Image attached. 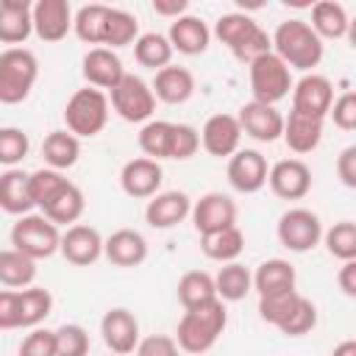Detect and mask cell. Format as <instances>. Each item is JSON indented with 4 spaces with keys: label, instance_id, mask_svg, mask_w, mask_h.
Returning a JSON list of instances; mask_svg holds the SVG:
<instances>
[{
    "label": "cell",
    "instance_id": "53",
    "mask_svg": "<svg viewBox=\"0 0 356 356\" xmlns=\"http://www.w3.org/2000/svg\"><path fill=\"white\" fill-rule=\"evenodd\" d=\"M337 175L348 189H356V145H348L337 159Z\"/></svg>",
    "mask_w": 356,
    "mask_h": 356
},
{
    "label": "cell",
    "instance_id": "19",
    "mask_svg": "<svg viewBox=\"0 0 356 356\" xmlns=\"http://www.w3.org/2000/svg\"><path fill=\"white\" fill-rule=\"evenodd\" d=\"M189 211H192V197L186 192L170 189V192H159L147 200L145 220L150 228L167 231V228H175L178 222H184L189 217Z\"/></svg>",
    "mask_w": 356,
    "mask_h": 356
},
{
    "label": "cell",
    "instance_id": "26",
    "mask_svg": "<svg viewBox=\"0 0 356 356\" xmlns=\"http://www.w3.org/2000/svg\"><path fill=\"white\" fill-rule=\"evenodd\" d=\"M286 147L292 153H312L320 139H323V120H314V117H306V114H298V111H289V117H284V131H281Z\"/></svg>",
    "mask_w": 356,
    "mask_h": 356
},
{
    "label": "cell",
    "instance_id": "37",
    "mask_svg": "<svg viewBox=\"0 0 356 356\" xmlns=\"http://www.w3.org/2000/svg\"><path fill=\"white\" fill-rule=\"evenodd\" d=\"M256 28H259L256 19H250V17L242 14V11H231V14H222V17L214 22V36L234 53L245 39H250V36L256 33Z\"/></svg>",
    "mask_w": 356,
    "mask_h": 356
},
{
    "label": "cell",
    "instance_id": "45",
    "mask_svg": "<svg viewBox=\"0 0 356 356\" xmlns=\"http://www.w3.org/2000/svg\"><path fill=\"white\" fill-rule=\"evenodd\" d=\"M28 150H31V139L22 128H14V125L0 128V164L11 170L28 156Z\"/></svg>",
    "mask_w": 356,
    "mask_h": 356
},
{
    "label": "cell",
    "instance_id": "13",
    "mask_svg": "<svg viewBox=\"0 0 356 356\" xmlns=\"http://www.w3.org/2000/svg\"><path fill=\"white\" fill-rule=\"evenodd\" d=\"M100 334H103V342L111 353L128 356L139 345V320L134 317V312H128L122 306L108 309L100 320Z\"/></svg>",
    "mask_w": 356,
    "mask_h": 356
},
{
    "label": "cell",
    "instance_id": "41",
    "mask_svg": "<svg viewBox=\"0 0 356 356\" xmlns=\"http://www.w3.org/2000/svg\"><path fill=\"white\" fill-rule=\"evenodd\" d=\"M323 242L334 259L353 261L356 259V222H350V220L334 222L328 231H323Z\"/></svg>",
    "mask_w": 356,
    "mask_h": 356
},
{
    "label": "cell",
    "instance_id": "4",
    "mask_svg": "<svg viewBox=\"0 0 356 356\" xmlns=\"http://www.w3.org/2000/svg\"><path fill=\"white\" fill-rule=\"evenodd\" d=\"M64 122H67V131L78 139L97 136L108 122V97H106V92L92 89V86L75 89L72 97L64 106Z\"/></svg>",
    "mask_w": 356,
    "mask_h": 356
},
{
    "label": "cell",
    "instance_id": "49",
    "mask_svg": "<svg viewBox=\"0 0 356 356\" xmlns=\"http://www.w3.org/2000/svg\"><path fill=\"white\" fill-rule=\"evenodd\" d=\"M328 114H331V120H334L337 128L353 131L356 128V92H342L339 97H334Z\"/></svg>",
    "mask_w": 356,
    "mask_h": 356
},
{
    "label": "cell",
    "instance_id": "8",
    "mask_svg": "<svg viewBox=\"0 0 356 356\" xmlns=\"http://www.w3.org/2000/svg\"><path fill=\"white\" fill-rule=\"evenodd\" d=\"M275 234H278V242L286 250L306 253L314 245H320V239H323V222L309 209H289V211H284L278 217Z\"/></svg>",
    "mask_w": 356,
    "mask_h": 356
},
{
    "label": "cell",
    "instance_id": "27",
    "mask_svg": "<svg viewBox=\"0 0 356 356\" xmlns=\"http://www.w3.org/2000/svg\"><path fill=\"white\" fill-rule=\"evenodd\" d=\"M253 289L259 292V298L295 289V267L286 259H267V261H261L256 267V273H253Z\"/></svg>",
    "mask_w": 356,
    "mask_h": 356
},
{
    "label": "cell",
    "instance_id": "55",
    "mask_svg": "<svg viewBox=\"0 0 356 356\" xmlns=\"http://www.w3.org/2000/svg\"><path fill=\"white\" fill-rule=\"evenodd\" d=\"M189 8L186 0H153V11L161 14V17H170V19H178L184 17V11Z\"/></svg>",
    "mask_w": 356,
    "mask_h": 356
},
{
    "label": "cell",
    "instance_id": "20",
    "mask_svg": "<svg viewBox=\"0 0 356 356\" xmlns=\"http://www.w3.org/2000/svg\"><path fill=\"white\" fill-rule=\"evenodd\" d=\"M81 72H83V78H86V83L92 89H100V92L108 89L111 92L122 81L125 67H122V61H120V56L114 50H108V47H92L83 56V61H81Z\"/></svg>",
    "mask_w": 356,
    "mask_h": 356
},
{
    "label": "cell",
    "instance_id": "11",
    "mask_svg": "<svg viewBox=\"0 0 356 356\" xmlns=\"http://www.w3.org/2000/svg\"><path fill=\"white\" fill-rule=\"evenodd\" d=\"M267 184L281 200H300L312 189V170L300 159H281L270 167Z\"/></svg>",
    "mask_w": 356,
    "mask_h": 356
},
{
    "label": "cell",
    "instance_id": "10",
    "mask_svg": "<svg viewBox=\"0 0 356 356\" xmlns=\"http://www.w3.org/2000/svg\"><path fill=\"white\" fill-rule=\"evenodd\" d=\"M331 103H334V83L325 75L306 72L298 83H292V111L314 120H325Z\"/></svg>",
    "mask_w": 356,
    "mask_h": 356
},
{
    "label": "cell",
    "instance_id": "56",
    "mask_svg": "<svg viewBox=\"0 0 356 356\" xmlns=\"http://www.w3.org/2000/svg\"><path fill=\"white\" fill-rule=\"evenodd\" d=\"M331 356H356V342H353V339L339 342V345L331 350Z\"/></svg>",
    "mask_w": 356,
    "mask_h": 356
},
{
    "label": "cell",
    "instance_id": "57",
    "mask_svg": "<svg viewBox=\"0 0 356 356\" xmlns=\"http://www.w3.org/2000/svg\"><path fill=\"white\" fill-rule=\"evenodd\" d=\"M111 356H117V353H111Z\"/></svg>",
    "mask_w": 356,
    "mask_h": 356
},
{
    "label": "cell",
    "instance_id": "22",
    "mask_svg": "<svg viewBox=\"0 0 356 356\" xmlns=\"http://www.w3.org/2000/svg\"><path fill=\"white\" fill-rule=\"evenodd\" d=\"M103 256L117 267H139L147 259V239L134 228H120L103 239Z\"/></svg>",
    "mask_w": 356,
    "mask_h": 356
},
{
    "label": "cell",
    "instance_id": "52",
    "mask_svg": "<svg viewBox=\"0 0 356 356\" xmlns=\"http://www.w3.org/2000/svg\"><path fill=\"white\" fill-rule=\"evenodd\" d=\"M19 328V292L0 289V331Z\"/></svg>",
    "mask_w": 356,
    "mask_h": 356
},
{
    "label": "cell",
    "instance_id": "5",
    "mask_svg": "<svg viewBox=\"0 0 356 356\" xmlns=\"http://www.w3.org/2000/svg\"><path fill=\"white\" fill-rule=\"evenodd\" d=\"M61 242V231L58 225H53L44 214L31 211L17 217V222L11 225V245L14 250L25 253L28 259L39 261V259H50L58 250Z\"/></svg>",
    "mask_w": 356,
    "mask_h": 356
},
{
    "label": "cell",
    "instance_id": "34",
    "mask_svg": "<svg viewBox=\"0 0 356 356\" xmlns=\"http://www.w3.org/2000/svg\"><path fill=\"white\" fill-rule=\"evenodd\" d=\"M36 278V261L19 250H0V284L8 289H25Z\"/></svg>",
    "mask_w": 356,
    "mask_h": 356
},
{
    "label": "cell",
    "instance_id": "54",
    "mask_svg": "<svg viewBox=\"0 0 356 356\" xmlns=\"http://www.w3.org/2000/svg\"><path fill=\"white\" fill-rule=\"evenodd\" d=\"M337 281H339V289H342L348 298H356V259H353V261H342Z\"/></svg>",
    "mask_w": 356,
    "mask_h": 356
},
{
    "label": "cell",
    "instance_id": "40",
    "mask_svg": "<svg viewBox=\"0 0 356 356\" xmlns=\"http://www.w3.org/2000/svg\"><path fill=\"white\" fill-rule=\"evenodd\" d=\"M170 139H172V122L167 120H147L139 131V147L145 159H170Z\"/></svg>",
    "mask_w": 356,
    "mask_h": 356
},
{
    "label": "cell",
    "instance_id": "38",
    "mask_svg": "<svg viewBox=\"0 0 356 356\" xmlns=\"http://www.w3.org/2000/svg\"><path fill=\"white\" fill-rule=\"evenodd\" d=\"M53 312V295L44 286L19 289V328H36Z\"/></svg>",
    "mask_w": 356,
    "mask_h": 356
},
{
    "label": "cell",
    "instance_id": "2",
    "mask_svg": "<svg viewBox=\"0 0 356 356\" xmlns=\"http://www.w3.org/2000/svg\"><path fill=\"white\" fill-rule=\"evenodd\" d=\"M273 53L289 67L309 72L323 61V39L312 31L306 19H284L270 36Z\"/></svg>",
    "mask_w": 356,
    "mask_h": 356
},
{
    "label": "cell",
    "instance_id": "48",
    "mask_svg": "<svg viewBox=\"0 0 356 356\" xmlns=\"http://www.w3.org/2000/svg\"><path fill=\"white\" fill-rule=\"evenodd\" d=\"M17 356H56V334L47 328H33L19 342Z\"/></svg>",
    "mask_w": 356,
    "mask_h": 356
},
{
    "label": "cell",
    "instance_id": "46",
    "mask_svg": "<svg viewBox=\"0 0 356 356\" xmlns=\"http://www.w3.org/2000/svg\"><path fill=\"white\" fill-rule=\"evenodd\" d=\"M314 325H317V306H314L309 298L300 295V300L295 303L292 314L284 320V325H281L278 331L286 334V337H303V334H309Z\"/></svg>",
    "mask_w": 356,
    "mask_h": 356
},
{
    "label": "cell",
    "instance_id": "50",
    "mask_svg": "<svg viewBox=\"0 0 356 356\" xmlns=\"http://www.w3.org/2000/svg\"><path fill=\"white\" fill-rule=\"evenodd\" d=\"M270 50H273V42H270L267 31L259 25V28H256V33H253L250 39H245V42L234 50V58H236V61H242V64H253L259 56H264V53H270Z\"/></svg>",
    "mask_w": 356,
    "mask_h": 356
},
{
    "label": "cell",
    "instance_id": "6",
    "mask_svg": "<svg viewBox=\"0 0 356 356\" xmlns=\"http://www.w3.org/2000/svg\"><path fill=\"white\" fill-rule=\"evenodd\" d=\"M250 67V92L256 103H267L275 106L278 100H284L292 89V72L289 67L270 50L264 56H259Z\"/></svg>",
    "mask_w": 356,
    "mask_h": 356
},
{
    "label": "cell",
    "instance_id": "36",
    "mask_svg": "<svg viewBox=\"0 0 356 356\" xmlns=\"http://www.w3.org/2000/svg\"><path fill=\"white\" fill-rule=\"evenodd\" d=\"M134 56H136V61H139L142 67L159 72L161 67H167V64L172 61V44L167 42L164 33H156V31L139 33L136 42H134Z\"/></svg>",
    "mask_w": 356,
    "mask_h": 356
},
{
    "label": "cell",
    "instance_id": "23",
    "mask_svg": "<svg viewBox=\"0 0 356 356\" xmlns=\"http://www.w3.org/2000/svg\"><path fill=\"white\" fill-rule=\"evenodd\" d=\"M150 89H153L156 100L170 103V106H178V103H186L195 95V75L186 67L167 64V67H161L156 72Z\"/></svg>",
    "mask_w": 356,
    "mask_h": 356
},
{
    "label": "cell",
    "instance_id": "15",
    "mask_svg": "<svg viewBox=\"0 0 356 356\" xmlns=\"http://www.w3.org/2000/svg\"><path fill=\"white\" fill-rule=\"evenodd\" d=\"M200 134V145L209 156H234L239 150V142H242V128H239V120L234 114H211L203 128L197 131Z\"/></svg>",
    "mask_w": 356,
    "mask_h": 356
},
{
    "label": "cell",
    "instance_id": "18",
    "mask_svg": "<svg viewBox=\"0 0 356 356\" xmlns=\"http://www.w3.org/2000/svg\"><path fill=\"white\" fill-rule=\"evenodd\" d=\"M239 120V128L242 134L253 136L256 142H275L281 139V131H284V114L275 108V106H267V103H245L236 114Z\"/></svg>",
    "mask_w": 356,
    "mask_h": 356
},
{
    "label": "cell",
    "instance_id": "12",
    "mask_svg": "<svg viewBox=\"0 0 356 356\" xmlns=\"http://www.w3.org/2000/svg\"><path fill=\"white\" fill-rule=\"evenodd\" d=\"M61 256L75 264V267H89L103 256V236L97 228L86 225V222H75L61 234L58 242Z\"/></svg>",
    "mask_w": 356,
    "mask_h": 356
},
{
    "label": "cell",
    "instance_id": "9",
    "mask_svg": "<svg viewBox=\"0 0 356 356\" xmlns=\"http://www.w3.org/2000/svg\"><path fill=\"white\" fill-rule=\"evenodd\" d=\"M189 217H192L197 234L209 236V234L236 225V203L222 192H206V195H200V200L192 203Z\"/></svg>",
    "mask_w": 356,
    "mask_h": 356
},
{
    "label": "cell",
    "instance_id": "3",
    "mask_svg": "<svg viewBox=\"0 0 356 356\" xmlns=\"http://www.w3.org/2000/svg\"><path fill=\"white\" fill-rule=\"evenodd\" d=\"M39 78V61L28 47H8L0 53V103H22Z\"/></svg>",
    "mask_w": 356,
    "mask_h": 356
},
{
    "label": "cell",
    "instance_id": "1",
    "mask_svg": "<svg viewBox=\"0 0 356 356\" xmlns=\"http://www.w3.org/2000/svg\"><path fill=\"white\" fill-rule=\"evenodd\" d=\"M225 325H228L225 303L220 298H214L203 306H192L184 312V317L178 320V328H175V342L186 353H206L214 348V342L220 339Z\"/></svg>",
    "mask_w": 356,
    "mask_h": 356
},
{
    "label": "cell",
    "instance_id": "30",
    "mask_svg": "<svg viewBox=\"0 0 356 356\" xmlns=\"http://www.w3.org/2000/svg\"><path fill=\"white\" fill-rule=\"evenodd\" d=\"M312 31L320 39H342L348 33V11L337 0H320L312 6Z\"/></svg>",
    "mask_w": 356,
    "mask_h": 356
},
{
    "label": "cell",
    "instance_id": "33",
    "mask_svg": "<svg viewBox=\"0 0 356 356\" xmlns=\"http://www.w3.org/2000/svg\"><path fill=\"white\" fill-rule=\"evenodd\" d=\"M108 8L106 3H86L78 8V14L72 17V28L75 36L86 44H97L103 47V33H106V19H108Z\"/></svg>",
    "mask_w": 356,
    "mask_h": 356
},
{
    "label": "cell",
    "instance_id": "35",
    "mask_svg": "<svg viewBox=\"0 0 356 356\" xmlns=\"http://www.w3.org/2000/svg\"><path fill=\"white\" fill-rule=\"evenodd\" d=\"M217 298V289H214V275H209L206 270H189L178 278V300L184 309H192V306H203L209 300Z\"/></svg>",
    "mask_w": 356,
    "mask_h": 356
},
{
    "label": "cell",
    "instance_id": "7",
    "mask_svg": "<svg viewBox=\"0 0 356 356\" xmlns=\"http://www.w3.org/2000/svg\"><path fill=\"white\" fill-rule=\"evenodd\" d=\"M108 106L125 122H147L156 111V95H153L147 81L125 72L122 81L108 92Z\"/></svg>",
    "mask_w": 356,
    "mask_h": 356
},
{
    "label": "cell",
    "instance_id": "42",
    "mask_svg": "<svg viewBox=\"0 0 356 356\" xmlns=\"http://www.w3.org/2000/svg\"><path fill=\"white\" fill-rule=\"evenodd\" d=\"M64 184H67L64 172L50 170V167H42L36 172H28V195H31L33 209H42Z\"/></svg>",
    "mask_w": 356,
    "mask_h": 356
},
{
    "label": "cell",
    "instance_id": "24",
    "mask_svg": "<svg viewBox=\"0 0 356 356\" xmlns=\"http://www.w3.org/2000/svg\"><path fill=\"white\" fill-rule=\"evenodd\" d=\"M31 8L33 3L28 0H0V42L3 44L19 47L33 33Z\"/></svg>",
    "mask_w": 356,
    "mask_h": 356
},
{
    "label": "cell",
    "instance_id": "14",
    "mask_svg": "<svg viewBox=\"0 0 356 356\" xmlns=\"http://www.w3.org/2000/svg\"><path fill=\"white\" fill-rule=\"evenodd\" d=\"M31 22L42 42H61L72 31V8L67 0H36L31 8Z\"/></svg>",
    "mask_w": 356,
    "mask_h": 356
},
{
    "label": "cell",
    "instance_id": "32",
    "mask_svg": "<svg viewBox=\"0 0 356 356\" xmlns=\"http://www.w3.org/2000/svg\"><path fill=\"white\" fill-rule=\"evenodd\" d=\"M200 250L211 261H220V264L236 261L242 256V250H245V234L239 231V225H234V228H225V231L200 236Z\"/></svg>",
    "mask_w": 356,
    "mask_h": 356
},
{
    "label": "cell",
    "instance_id": "29",
    "mask_svg": "<svg viewBox=\"0 0 356 356\" xmlns=\"http://www.w3.org/2000/svg\"><path fill=\"white\" fill-rule=\"evenodd\" d=\"M42 156L50 170H70L78 164L81 156V139L72 136L70 131H50L42 142Z\"/></svg>",
    "mask_w": 356,
    "mask_h": 356
},
{
    "label": "cell",
    "instance_id": "39",
    "mask_svg": "<svg viewBox=\"0 0 356 356\" xmlns=\"http://www.w3.org/2000/svg\"><path fill=\"white\" fill-rule=\"evenodd\" d=\"M139 36V22L131 11L125 8H108V19H106V33H103V44L108 50L114 47H125L131 42H136Z\"/></svg>",
    "mask_w": 356,
    "mask_h": 356
},
{
    "label": "cell",
    "instance_id": "31",
    "mask_svg": "<svg viewBox=\"0 0 356 356\" xmlns=\"http://www.w3.org/2000/svg\"><path fill=\"white\" fill-rule=\"evenodd\" d=\"M214 289L222 303H236V300L248 298V292L253 289V273L239 261H228L214 275Z\"/></svg>",
    "mask_w": 356,
    "mask_h": 356
},
{
    "label": "cell",
    "instance_id": "44",
    "mask_svg": "<svg viewBox=\"0 0 356 356\" xmlns=\"http://www.w3.org/2000/svg\"><path fill=\"white\" fill-rule=\"evenodd\" d=\"M56 334V356H89V334L78 323H64Z\"/></svg>",
    "mask_w": 356,
    "mask_h": 356
},
{
    "label": "cell",
    "instance_id": "43",
    "mask_svg": "<svg viewBox=\"0 0 356 356\" xmlns=\"http://www.w3.org/2000/svg\"><path fill=\"white\" fill-rule=\"evenodd\" d=\"M300 300V292L298 289H289V292H275V295H261L259 298V317L275 328L284 325V320L292 314L295 303Z\"/></svg>",
    "mask_w": 356,
    "mask_h": 356
},
{
    "label": "cell",
    "instance_id": "47",
    "mask_svg": "<svg viewBox=\"0 0 356 356\" xmlns=\"http://www.w3.org/2000/svg\"><path fill=\"white\" fill-rule=\"evenodd\" d=\"M200 147V134L195 125L186 122H172V139H170V159H192Z\"/></svg>",
    "mask_w": 356,
    "mask_h": 356
},
{
    "label": "cell",
    "instance_id": "16",
    "mask_svg": "<svg viewBox=\"0 0 356 356\" xmlns=\"http://www.w3.org/2000/svg\"><path fill=\"white\" fill-rule=\"evenodd\" d=\"M164 181V170L159 161L153 159H131L122 164L120 170V186L128 197H136V200H145V197H153L159 195V186Z\"/></svg>",
    "mask_w": 356,
    "mask_h": 356
},
{
    "label": "cell",
    "instance_id": "25",
    "mask_svg": "<svg viewBox=\"0 0 356 356\" xmlns=\"http://www.w3.org/2000/svg\"><path fill=\"white\" fill-rule=\"evenodd\" d=\"M83 209H86V197H83V192H81V186H75L72 181H67L42 209H39V214H44L53 225H75L78 220H81V214H83Z\"/></svg>",
    "mask_w": 356,
    "mask_h": 356
},
{
    "label": "cell",
    "instance_id": "51",
    "mask_svg": "<svg viewBox=\"0 0 356 356\" xmlns=\"http://www.w3.org/2000/svg\"><path fill=\"white\" fill-rule=\"evenodd\" d=\"M136 356H178V342L175 337H167V334H153V337H145L139 339Z\"/></svg>",
    "mask_w": 356,
    "mask_h": 356
},
{
    "label": "cell",
    "instance_id": "21",
    "mask_svg": "<svg viewBox=\"0 0 356 356\" xmlns=\"http://www.w3.org/2000/svg\"><path fill=\"white\" fill-rule=\"evenodd\" d=\"M167 42L172 44V53L178 50L184 56H200L209 47V42H211V31H209V25L200 17L184 14V17L170 22Z\"/></svg>",
    "mask_w": 356,
    "mask_h": 356
},
{
    "label": "cell",
    "instance_id": "28",
    "mask_svg": "<svg viewBox=\"0 0 356 356\" xmlns=\"http://www.w3.org/2000/svg\"><path fill=\"white\" fill-rule=\"evenodd\" d=\"M0 209L14 217L31 214L33 209L28 195V172H22L19 167H11L0 175Z\"/></svg>",
    "mask_w": 356,
    "mask_h": 356
},
{
    "label": "cell",
    "instance_id": "17",
    "mask_svg": "<svg viewBox=\"0 0 356 356\" xmlns=\"http://www.w3.org/2000/svg\"><path fill=\"white\" fill-rule=\"evenodd\" d=\"M267 159L259 150H236L228 159V184L242 192V195H253L267 184Z\"/></svg>",
    "mask_w": 356,
    "mask_h": 356
}]
</instances>
